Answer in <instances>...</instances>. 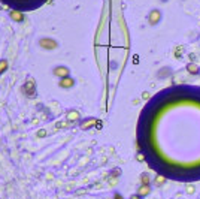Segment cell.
<instances>
[{
	"mask_svg": "<svg viewBox=\"0 0 200 199\" xmlns=\"http://www.w3.org/2000/svg\"><path fill=\"white\" fill-rule=\"evenodd\" d=\"M2 2L18 11H33L36 8L42 6L46 0H2Z\"/></svg>",
	"mask_w": 200,
	"mask_h": 199,
	"instance_id": "obj_1",
	"label": "cell"
},
{
	"mask_svg": "<svg viewBox=\"0 0 200 199\" xmlns=\"http://www.w3.org/2000/svg\"><path fill=\"white\" fill-rule=\"evenodd\" d=\"M140 193H142V195L148 193V187H146V186H144V187H142V190H140Z\"/></svg>",
	"mask_w": 200,
	"mask_h": 199,
	"instance_id": "obj_2",
	"label": "cell"
},
{
	"mask_svg": "<svg viewBox=\"0 0 200 199\" xmlns=\"http://www.w3.org/2000/svg\"><path fill=\"white\" fill-rule=\"evenodd\" d=\"M2 68H6V63H5V62H2V63H0V72L3 70V69H2Z\"/></svg>",
	"mask_w": 200,
	"mask_h": 199,
	"instance_id": "obj_3",
	"label": "cell"
},
{
	"mask_svg": "<svg viewBox=\"0 0 200 199\" xmlns=\"http://www.w3.org/2000/svg\"><path fill=\"white\" fill-rule=\"evenodd\" d=\"M131 199H139L138 196H131Z\"/></svg>",
	"mask_w": 200,
	"mask_h": 199,
	"instance_id": "obj_4",
	"label": "cell"
},
{
	"mask_svg": "<svg viewBox=\"0 0 200 199\" xmlns=\"http://www.w3.org/2000/svg\"><path fill=\"white\" fill-rule=\"evenodd\" d=\"M115 199H121V198H120V196H118V195H117V196H115Z\"/></svg>",
	"mask_w": 200,
	"mask_h": 199,
	"instance_id": "obj_5",
	"label": "cell"
}]
</instances>
